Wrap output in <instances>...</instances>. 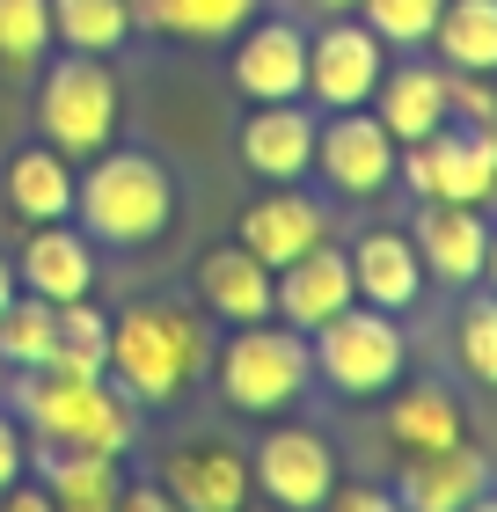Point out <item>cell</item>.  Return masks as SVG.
<instances>
[{
  "label": "cell",
  "mask_w": 497,
  "mask_h": 512,
  "mask_svg": "<svg viewBox=\"0 0 497 512\" xmlns=\"http://www.w3.org/2000/svg\"><path fill=\"white\" fill-rule=\"evenodd\" d=\"M322 235H329V213H322V205L307 198V191L278 183V191H264V198H256L249 213H242V235H234V242H242V249L256 256V264L286 271L293 256H307Z\"/></svg>",
  "instance_id": "9a60e30c"
},
{
  "label": "cell",
  "mask_w": 497,
  "mask_h": 512,
  "mask_svg": "<svg viewBox=\"0 0 497 512\" xmlns=\"http://www.w3.org/2000/svg\"><path fill=\"white\" fill-rule=\"evenodd\" d=\"M52 330H59V308L37 293H15L8 308H0V366H15V374H30V366L52 359Z\"/></svg>",
  "instance_id": "f1b7e54d"
},
{
  "label": "cell",
  "mask_w": 497,
  "mask_h": 512,
  "mask_svg": "<svg viewBox=\"0 0 497 512\" xmlns=\"http://www.w3.org/2000/svg\"><path fill=\"white\" fill-rule=\"evenodd\" d=\"M132 8H147V0H132Z\"/></svg>",
  "instance_id": "7bdbcfd3"
},
{
  "label": "cell",
  "mask_w": 497,
  "mask_h": 512,
  "mask_svg": "<svg viewBox=\"0 0 497 512\" xmlns=\"http://www.w3.org/2000/svg\"><path fill=\"white\" fill-rule=\"evenodd\" d=\"M432 37L454 74H497V0H446Z\"/></svg>",
  "instance_id": "d4e9b609"
},
{
  "label": "cell",
  "mask_w": 497,
  "mask_h": 512,
  "mask_svg": "<svg viewBox=\"0 0 497 512\" xmlns=\"http://www.w3.org/2000/svg\"><path fill=\"white\" fill-rule=\"evenodd\" d=\"M15 476H30V432H22V417L0 410V491H8Z\"/></svg>",
  "instance_id": "836d02e7"
},
{
  "label": "cell",
  "mask_w": 497,
  "mask_h": 512,
  "mask_svg": "<svg viewBox=\"0 0 497 512\" xmlns=\"http://www.w3.org/2000/svg\"><path fill=\"white\" fill-rule=\"evenodd\" d=\"M15 293H22V278H15V256H0V308H8Z\"/></svg>",
  "instance_id": "74e56055"
},
{
  "label": "cell",
  "mask_w": 497,
  "mask_h": 512,
  "mask_svg": "<svg viewBox=\"0 0 497 512\" xmlns=\"http://www.w3.org/2000/svg\"><path fill=\"white\" fill-rule=\"evenodd\" d=\"M234 88L249 103H293L307 96V30L293 22H256L234 44Z\"/></svg>",
  "instance_id": "e0dca14e"
},
{
  "label": "cell",
  "mask_w": 497,
  "mask_h": 512,
  "mask_svg": "<svg viewBox=\"0 0 497 512\" xmlns=\"http://www.w3.org/2000/svg\"><path fill=\"white\" fill-rule=\"evenodd\" d=\"M198 300L220 322H264L271 315V264H256V256L242 242H220V249H205L198 256Z\"/></svg>",
  "instance_id": "ffe728a7"
},
{
  "label": "cell",
  "mask_w": 497,
  "mask_h": 512,
  "mask_svg": "<svg viewBox=\"0 0 497 512\" xmlns=\"http://www.w3.org/2000/svg\"><path fill=\"white\" fill-rule=\"evenodd\" d=\"M15 278H22V293L52 300V308L88 300L96 293V242H88L74 220H44V227H30V242H22Z\"/></svg>",
  "instance_id": "4fadbf2b"
},
{
  "label": "cell",
  "mask_w": 497,
  "mask_h": 512,
  "mask_svg": "<svg viewBox=\"0 0 497 512\" xmlns=\"http://www.w3.org/2000/svg\"><path fill=\"white\" fill-rule=\"evenodd\" d=\"M161 491L183 512H242L249 505V454H234L227 439H183L161 461Z\"/></svg>",
  "instance_id": "7c38bea8"
},
{
  "label": "cell",
  "mask_w": 497,
  "mask_h": 512,
  "mask_svg": "<svg viewBox=\"0 0 497 512\" xmlns=\"http://www.w3.org/2000/svg\"><path fill=\"white\" fill-rule=\"evenodd\" d=\"M388 74V52L366 22H329L307 37V96L322 110H366Z\"/></svg>",
  "instance_id": "9c48e42d"
},
{
  "label": "cell",
  "mask_w": 497,
  "mask_h": 512,
  "mask_svg": "<svg viewBox=\"0 0 497 512\" xmlns=\"http://www.w3.org/2000/svg\"><path fill=\"white\" fill-rule=\"evenodd\" d=\"M117 512H183V505L161 491V483H125V491H117Z\"/></svg>",
  "instance_id": "d590c367"
},
{
  "label": "cell",
  "mask_w": 497,
  "mask_h": 512,
  "mask_svg": "<svg viewBox=\"0 0 497 512\" xmlns=\"http://www.w3.org/2000/svg\"><path fill=\"white\" fill-rule=\"evenodd\" d=\"M351 300H359V286H351V256L329 249V242H315L307 256H293L286 271H271V308L300 337H315L329 315L351 308Z\"/></svg>",
  "instance_id": "8fae6325"
},
{
  "label": "cell",
  "mask_w": 497,
  "mask_h": 512,
  "mask_svg": "<svg viewBox=\"0 0 497 512\" xmlns=\"http://www.w3.org/2000/svg\"><path fill=\"white\" fill-rule=\"evenodd\" d=\"M0 512H52V498H44L37 476H15L8 491H0Z\"/></svg>",
  "instance_id": "8d00e7d4"
},
{
  "label": "cell",
  "mask_w": 497,
  "mask_h": 512,
  "mask_svg": "<svg viewBox=\"0 0 497 512\" xmlns=\"http://www.w3.org/2000/svg\"><path fill=\"white\" fill-rule=\"evenodd\" d=\"M490 491V461L468 447H446V454H410L395 476V505L402 512H461L468 498Z\"/></svg>",
  "instance_id": "ac0fdd59"
},
{
  "label": "cell",
  "mask_w": 497,
  "mask_h": 512,
  "mask_svg": "<svg viewBox=\"0 0 497 512\" xmlns=\"http://www.w3.org/2000/svg\"><path fill=\"white\" fill-rule=\"evenodd\" d=\"M117 81H110V66L103 59H88V52H66L52 74H44L37 88V132H44V147H59V154H103L110 139H117Z\"/></svg>",
  "instance_id": "5b68a950"
},
{
  "label": "cell",
  "mask_w": 497,
  "mask_h": 512,
  "mask_svg": "<svg viewBox=\"0 0 497 512\" xmlns=\"http://www.w3.org/2000/svg\"><path fill=\"white\" fill-rule=\"evenodd\" d=\"M395 139L373 110H329V125L315 132V169L329 176V191L344 198H373L395 176Z\"/></svg>",
  "instance_id": "30bf717a"
},
{
  "label": "cell",
  "mask_w": 497,
  "mask_h": 512,
  "mask_svg": "<svg viewBox=\"0 0 497 512\" xmlns=\"http://www.w3.org/2000/svg\"><path fill=\"white\" fill-rule=\"evenodd\" d=\"M307 381H315V352H307V337L286 330V322H242L227 344H220V395L234 410L249 417H271L307 395Z\"/></svg>",
  "instance_id": "277c9868"
},
{
  "label": "cell",
  "mask_w": 497,
  "mask_h": 512,
  "mask_svg": "<svg viewBox=\"0 0 497 512\" xmlns=\"http://www.w3.org/2000/svg\"><path fill=\"white\" fill-rule=\"evenodd\" d=\"M461 366L483 388H497V293H483V300L461 308Z\"/></svg>",
  "instance_id": "1f68e13d"
},
{
  "label": "cell",
  "mask_w": 497,
  "mask_h": 512,
  "mask_svg": "<svg viewBox=\"0 0 497 512\" xmlns=\"http://www.w3.org/2000/svg\"><path fill=\"white\" fill-rule=\"evenodd\" d=\"M483 278H490V293H497V227H490V249H483Z\"/></svg>",
  "instance_id": "f35d334b"
},
{
  "label": "cell",
  "mask_w": 497,
  "mask_h": 512,
  "mask_svg": "<svg viewBox=\"0 0 497 512\" xmlns=\"http://www.w3.org/2000/svg\"><path fill=\"white\" fill-rule=\"evenodd\" d=\"M52 44V0H0V59L30 66Z\"/></svg>",
  "instance_id": "f546056e"
},
{
  "label": "cell",
  "mask_w": 497,
  "mask_h": 512,
  "mask_svg": "<svg viewBox=\"0 0 497 512\" xmlns=\"http://www.w3.org/2000/svg\"><path fill=\"white\" fill-rule=\"evenodd\" d=\"M132 22L169 30V37L220 44V37H234V30H249V22H256V0H147V8H132Z\"/></svg>",
  "instance_id": "4316f807"
},
{
  "label": "cell",
  "mask_w": 497,
  "mask_h": 512,
  "mask_svg": "<svg viewBox=\"0 0 497 512\" xmlns=\"http://www.w3.org/2000/svg\"><path fill=\"white\" fill-rule=\"evenodd\" d=\"M37 483L52 512H117V491H125L117 454H88V447H44Z\"/></svg>",
  "instance_id": "7402d4cb"
},
{
  "label": "cell",
  "mask_w": 497,
  "mask_h": 512,
  "mask_svg": "<svg viewBox=\"0 0 497 512\" xmlns=\"http://www.w3.org/2000/svg\"><path fill=\"white\" fill-rule=\"evenodd\" d=\"M395 169L410 176L417 198H446V205H483L497 191V125H454L446 118L432 139L395 154Z\"/></svg>",
  "instance_id": "52a82bcc"
},
{
  "label": "cell",
  "mask_w": 497,
  "mask_h": 512,
  "mask_svg": "<svg viewBox=\"0 0 497 512\" xmlns=\"http://www.w3.org/2000/svg\"><path fill=\"white\" fill-rule=\"evenodd\" d=\"M351 256V286H359L366 308H410V300L424 293V264H417V242L395 235V227H373V235H359V249Z\"/></svg>",
  "instance_id": "44dd1931"
},
{
  "label": "cell",
  "mask_w": 497,
  "mask_h": 512,
  "mask_svg": "<svg viewBox=\"0 0 497 512\" xmlns=\"http://www.w3.org/2000/svg\"><path fill=\"white\" fill-rule=\"evenodd\" d=\"M242 512H286V505H271V498H264V505H242Z\"/></svg>",
  "instance_id": "b9f144b4"
},
{
  "label": "cell",
  "mask_w": 497,
  "mask_h": 512,
  "mask_svg": "<svg viewBox=\"0 0 497 512\" xmlns=\"http://www.w3.org/2000/svg\"><path fill=\"white\" fill-rule=\"evenodd\" d=\"M307 352H315V374L337 388V395H381L402 381V330L388 322V308H366V300H351L344 315H329L315 337H307Z\"/></svg>",
  "instance_id": "8992f818"
},
{
  "label": "cell",
  "mask_w": 497,
  "mask_h": 512,
  "mask_svg": "<svg viewBox=\"0 0 497 512\" xmlns=\"http://www.w3.org/2000/svg\"><path fill=\"white\" fill-rule=\"evenodd\" d=\"M388 439H395V454L410 461V454H446V447H461L468 439V417L461 403L446 388H395V403H388Z\"/></svg>",
  "instance_id": "603a6c76"
},
{
  "label": "cell",
  "mask_w": 497,
  "mask_h": 512,
  "mask_svg": "<svg viewBox=\"0 0 497 512\" xmlns=\"http://www.w3.org/2000/svg\"><path fill=\"white\" fill-rule=\"evenodd\" d=\"M249 491H264L286 512H322V498L337 491V447L307 425H278L249 454Z\"/></svg>",
  "instance_id": "ba28073f"
},
{
  "label": "cell",
  "mask_w": 497,
  "mask_h": 512,
  "mask_svg": "<svg viewBox=\"0 0 497 512\" xmlns=\"http://www.w3.org/2000/svg\"><path fill=\"white\" fill-rule=\"evenodd\" d=\"M8 205L30 227L44 220H74V154L59 147H22L8 161Z\"/></svg>",
  "instance_id": "cb8c5ba5"
},
{
  "label": "cell",
  "mask_w": 497,
  "mask_h": 512,
  "mask_svg": "<svg viewBox=\"0 0 497 512\" xmlns=\"http://www.w3.org/2000/svg\"><path fill=\"white\" fill-rule=\"evenodd\" d=\"M15 417L22 432H37L44 447H88V454H132V395L110 388V374L81 381V374H59V366H30L15 381Z\"/></svg>",
  "instance_id": "7a4b0ae2"
},
{
  "label": "cell",
  "mask_w": 497,
  "mask_h": 512,
  "mask_svg": "<svg viewBox=\"0 0 497 512\" xmlns=\"http://www.w3.org/2000/svg\"><path fill=\"white\" fill-rule=\"evenodd\" d=\"M322 512H402L388 491H373V483H344V491H329Z\"/></svg>",
  "instance_id": "e575fe53"
},
{
  "label": "cell",
  "mask_w": 497,
  "mask_h": 512,
  "mask_svg": "<svg viewBox=\"0 0 497 512\" xmlns=\"http://www.w3.org/2000/svg\"><path fill=\"white\" fill-rule=\"evenodd\" d=\"M205 366H212V330L198 322V308H183V300H132L125 315H110V374L125 381L132 403L169 410Z\"/></svg>",
  "instance_id": "6da1fadb"
},
{
  "label": "cell",
  "mask_w": 497,
  "mask_h": 512,
  "mask_svg": "<svg viewBox=\"0 0 497 512\" xmlns=\"http://www.w3.org/2000/svg\"><path fill=\"white\" fill-rule=\"evenodd\" d=\"M315 132H322V118L300 96L293 103H256L249 125H242V161L264 183H300L315 169Z\"/></svg>",
  "instance_id": "2e32d148"
},
{
  "label": "cell",
  "mask_w": 497,
  "mask_h": 512,
  "mask_svg": "<svg viewBox=\"0 0 497 512\" xmlns=\"http://www.w3.org/2000/svg\"><path fill=\"white\" fill-rule=\"evenodd\" d=\"M373 118L388 125L395 147H417L454 118V88H446V66H395L373 88Z\"/></svg>",
  "instance_id": "d6986e66"
},
{
  "label": "cell",
  "mask_w": 497,
  "mask_h": 512,
  "mask_svg": "<svg viewBox=\"0 0 497 512\" xmlns=\"http://www.w3.org/2000/svg\"><path fill=\"white\" fill-rule=\"evenodd\" d=\"M44 366H59V374H81V381L110 374V315L96 308V300H66V308H59L52 359H44Z\"/></svg>",
  "instance_id": "83f0119b"
},
{
  "label": "cell",
  "mask_w": 497,
  "mask_h": 512,
  "mask_svg": "<svg viewBox=\"0 0 497 512\" xmlns=\"http://www.w3.org/2000/svg\"><path fill=\"white\" fill-rule=\"evenodd\" d=\"M176 213V183L154 154H132V147H103L88 154V169L74 176V220L88 242H154Z\"/></svg>",
  "instance_id": "3957f363"
},
{
  "label": "cell",
  "mask_w": 497,
  "mask_h": 512,
  "mask_svg": "<svg viewBox=\"0 0 497 512\" xmlns=\"http://www.w3.org/2000/svg\"><path fill=\"white\" fill-rule=\"evenodd\" d=\"M461 512H497V498H490V491H483V498H468V505H461Z\"/></svg>",
  "instance_id": "60d3db41"
},
{
  "label": "cell",
  "mask_w": 497,
  "mask_h": 512,
  "mask_svg": "<svg viewBox=\"0 0 497 512\" xmlns=\"http://www.w3.org/2000/svg\"><path fill=\"white\" fill-rule=\"evenodd\" d=\"M307 8H322V15H344V8H359V0H307Z\"/></svg>",
  "instance_id": "ab89813d"
},
{
  "label": "cell",
  "mask_w": 497,
  "mask_h": 512,
  "mask_svg": "<svg viewBox=\"0 0 497 512\" xmlns=\"http://www.w3.org/2000/svg\"><path fill=\"white\" fill-rule=\"evenodd\" d=\"M446 88H454V110L468 125H497V96L483 88V74H446Z\"/></svg>",
  "instance_id": "d6a6232c"
},
{
  "label": "cell",
  "mask_w": 497,
  "mask_h": 512,
  "mask_svg": "<svg viewBox=\"0 0 497 512\" xmlns=\"http://www.w3.org/2000/svg\"><path fill=\"white\" fill-rule=\"evenodd\" d=\"M132 30H139L132 0H52V44H66V52L110 59Z\"/></svg>",
  "instance_id": "484cf974"
},
{
  "label": "cell",
  "mask_w": 497,
  "mask_h": 512,
  "mask_svg": "<svg viewBox=\"0 0 497 512\" xmlns=\"http://www.w3.org/2000/svg\"><path fill=\"white\" fill-rule=\"evenodd\" d=\"M410 242H417L424 278H439V286H476V278H483V249H490V220L476 213V205L424 198Z\"/></svg>",
  "instance_id": "5bb4252c"
},
{
  "label": "cell",
  "mask_w": 497,
  "mask_h": 512,
  "mask_svg": "<svg viewBox=\"0 0 497 512\" xmlns=\"http://www.w3.org/2000/svg\"><path fill=\"white\" fill-rule=\"evenodd\" d=\"M439 8H446V0H359L366 30L381 44H424L432 22H439Z\"/></svg>",
  "instance_id": "4dcf8cb0"
}]
</instances>
